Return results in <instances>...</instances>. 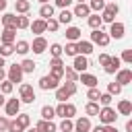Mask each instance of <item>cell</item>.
I'll return each mask as SVG.
<instances>
[{
	"label": "cell",
	"mask_w": 132,
	"mask_h": 132,
	"mask_svg": "<svg viewBox=\"0 0 132 132\" xmlns=\"http://www.w3.org/2000/svg\"><path fill=\"white\" fill-rule=\"evenodd\" d=\"M124 33H126V25H124V23L113 21V23L109 25V31H107L109 39H111V37H113V39H122V37H124Z\"/></svg>",
	"instance_id": "52a82bcc"
},
{
	"label": "cell",
	"mask_w": 132,
	"mask_h": 132,
	"mask_svg": "<svg viewBox=\"0 0 132 132\" xmlns=\"http://www.w3.org/2000/svg\"><path fill=\"white\" fill-rule=\"evenodd\" d=\"M120 68H122V60H120V56H111V58H109V62L103 66V70H105L107 74H116Z\"/></svg>",
	"instance_id": "7c38bea8"
},
{
	"label": "cell",
	"mask_w": 132,
	"mask_h": 132,
	"mask_svg": "<svg viewBox=\"0 0 132 132\" xmlns=\"http://www.w3.org/2000/svg\"><path fill=\"white\" fill-rule=\"evenodd\" d=\"M29 29L35 33V37H39V35H43V33L47 31V29H45V21H43V19H35V21L29 25Z\"/></svg>",
	"instance_id": "ac0fdd59"
},
{
	"label": "cell",
	"mask_w": 132,
	"mask_h": 132,
	"mask_svg": "<svg viewBox=\"0 0 132 132\" xmlns=\"http://www.w3.org/2000/svg\"><path fill=\"white\" fill-rule=\"evenodd\" d=\"M72 19H74V14H72V10H68V8H62L56 21H58L60 25H66V27H68V25L72 23Z\"/></svg>",
	"instance_id": "44dd1931"
},
{
	"label": "cell",
	"mask_w": 132,
	"mask_h": 132,
	"mask_svg": "<svg viewBox=\"0 0 132 132\" xmlns=\"http://www.w3.org/2000/svg\"><path fill=\"white\" fill-rule=\"evenodd\" d=\"M62 54H66V56H72V58H74V56L78 54V52H76V43H74V41H68V43L62 47Z\"/></svg>",
	"instance_id": "8d00e7d4"
},
{
	"label": "cell",
	"mask_w": 132,
	"mask_h": 132,
	"mask_svg": "<svg viewBox=\"0 0 132 132\" xmlns=\"http://www.w3.org/2000/svg\"><path fill=\"white\" fill-rule=\"evenodd\" d=\"M14 120H16L25 130L31 126V116H29V113H16V116H14Z\"/></svg>",
	"instance_id": "1f68e13d"
},
{
	"label": "cell",
	"mask_w": 132,
	"mask_h": 132,
	"mask_svg": "<svg viewBox=\"0 0 132 132\" xmlns=\"http://www.w3.org/2000/svg\"><path fill=\"white\" fill-rule=\"evenodd\" d=\"M97 118H99V124H101V126H109V124H116L118 111H116L111 105H107V107H101V109H99Z\"/></svg>",
	"instance_id": "6da1fadb"
},
{
	"label": "cell",
	"mask_w": 132,
	"mask_h": 132,
	"mask_svg": "<svg viewBox=\"0 0 132 132\" xmlns=\"http://www.w3.org/2000/svg\"><path fill=\"white\" fill-rule=\"evenodd\" d=\"M29 50H31V47H29V41H25V39H19V41H14V54H19V56H25Z\"/></svg>",
	"instance_id": "4316f807"
},
{
	"label": "cell",
	"mask_w": 132,
	"mask_h": 132,
	"mask_svg": "<svg viewBox=\"0 0 132 132\" xmlns=\"http://www.w3.org/2000/svg\"><path fill=\"white\" fill-rule=\"evenodd\" d=\"M105 132H120V130H118L116 124H109V126H105Z\"/></svg>",
	"instance_id": "11a10c76"
},
{
	"label": "cell",
	"mask_w": 132,
	"mask_h": 132,
	"mask_svg": "<svg viewBox=\"0 0 132 132\" xmlns=\"http://www.w3.org/2000/svg\"><path fill=\"white\" fill-rule=\"evenodd\" d=\"M37 97H35V91L29 82H21L19 85V101L21 103H33Z\"/></svg>",
	"instance_id": "3957f363"
},
{
	"label": "cell",
	"mask_w": 132,
	"mask_h": 132,
	"mask_svg": "<svg viewBox=\"0 0 132 132\" xmlns=\"http://www.w3.org/2000/svg\"><path fill=\"white\" fill-rule=\"evenodd\" d=\"M126 132H132V120L126 122Z\"/></svg>",
	"instance_id": "6f0895ef"
},
{
	"label": "cell",
	"mask_w": 132,
	"mask_h": 132,
	"mask_svg": "<svg viewBox=\"0 0 132 132\" xmlns=\"http://www.w3.org/2000/svg\"><path fill=\"white\" fill-rule=\"evenodd\" d=\"M122 89H124V87H120V85H118L116 80L107 85V93H109L111 97H116V95H120V93H122Z\"/></svg>",
	"instance_id": "7bdbcfd3"
},
{
	"label": "cell",
	"mask_w": 132,
	"mask_h": 132,
	"mask_svg": "<svg viewBox=\"0 0 132 132\" xmlns=\"http://www.w3.org/2000/svg\"><path fill=\"white\" fill-rule=\"evenodd\" d=\"M76 52L80 56H89V54H93V43L87 41V39H78L76 41Z\"/></svg>",
	"instance_id": "9a60e30c"
},
{
	"label": "cell",
	"mask_w": 132,
	"mask_h": 132,
	"mask_svg": "<svg viewBox=\"0 0 132 132\" xmlns=\"http://www.w3.org/2000/svg\"><path fill=\"white\" fill-rule=\"evenodd\" d=\"M109 58H111L109 54H99V64H101V66H105V64L109 62Z\"/></svg>",
	"instance_id": "f5cc1de1"
},
{
	"label": "cell",
	"mask_w": 132,
	"mask_h": 132,
	"mask_svg": "<svg viewBox=\"0 0 132 132\" xmlns=\"http://www.w3.org/2000/svg\"><path fill=\"white\" fill-rule=\"evenodd\" d=\"M64 35H66V39H68V41H74V43H76V41L80 39L82 31H80L78 27H74V25H68V27H66V33H64Z\"/></svg>",
	"instance_id": "d6986e66"
},
{
	"label": "cell",
	"mask_w": 132,
	"mask_h": 132,
	"mask_svg": "<svg viewBox=\"0 0 132 132\" xmlns=\"http://www.w3.org/2000/svg\"><path fill=\"white\" fill-rule=\"evenodd\" d=\"M64 76H66V80H70V82H78V72H76L72 66H64Z\"/></svg>",
	"instance_id": "4dcf8cb0"
},
{
	"label": "cell",
	"mask_w": 132,
	"mask_h": 132,
	"mask_svg": "<svg viewBox=\"0 0 132 132\" xmlns=\"http://www.w3.org/2000/svg\"><path fill=\"white\" fill-rule=\"evenodd\" d=\"M50 74L62 80V76H64V66H54V68H50Z\"/></svg>",
	"instance_id": "7dc6e473"
},
{
	"label": "cell",
	"mask_w": 132,
	"mask_h": 132,
	"mask_svg": "<svg viewBox=\"0 0 132 132\" xmlns=\"http://www.w3.org/2000/svg\"><path fill=\"white\" fill-rule=\"evenodd\" d=\"M99 95H101L99 87H93V89H89V91H87V99H89V101H97V99H99Z\"/></svg>",
	"instance_id": "bcb514c9"
},
{
	"label": "cell",
	"mask_w": 132,
	"mask_h": 132,
	"mask_svg": "<svg viewBox=\"0 0 132 132\" xmlns=\"http://www.w3.org/2000/svg\"><path fill=\"white\" fill-rule=\"evenodd\" d=\"M54 66H64L62 58H52V60H50V68H54Z\"/></svg>",
	"instance_id": "db71d44e"
},
{
	"label": "cell",
	"mask_w": 132,
	"mask_h": 132,
	"mask_svg": "<svg viewBox=\"0 0 132 132\" xmlns=\"http://www.w3.org/2000/svg\"><path fill=\"white\" fill-rule=\"evenodd\" d=\"M47 47H50L52 58H62V45H60V43H52V45H47Z\"/></svg>",
	"instance_id": "ee69618b"
},
{
	"label": "cell",
	"mask_w": 132,
	"mask_h": 132,
	"mask_svg": "<svg viewBox=\"0 0 132 132\" xmlns=\"http://www.w3.org/2000/svg\"><path fill=\"white\" fill-rule=\"evenodd\" d=\"M12 89H14V85H12L10 80H6V78H4V80L0 82V93H2V95H10V93H12Z\"/></svg>",
	"instance_id": "60d3db41"
},
{
	"label": "cell",
	"mask_w": 132,
	"mask_h": 132,
	"mask_svg": "<svg viewBox=\"0 0 132 132\" xmlns=\"http://www.w3.org/2000/svg\"><path fill=\"white\" fill-rule=\"evenodd\" d=\"M54 10H56L54 4H41V6H39V19H43V21L52 19V16H54Z\"/></svg>",
	"instance_id": "7402d4cb"
},
{
	"label": "cell",
	"mask_w": 132,
	"mask_h": 132,
	"mask_svg": "<svg viewBox=\"0 0 132 132\" xmlns=\"http://www.w3.org/2000/svg\"><path fill=\"white\" fill-rule=\"evenodd\" d=\"M78 82H82L87 89H93V87H97V85H99V78H97L95 74H89V72H80V74H78Z\"/></svg>",
	"instance_id": "30bf717a"
},
{
	"label": "cell",
	"mask_w": 132,
	"mask_h": 132,
	"mask_svg": "<svg viewBox=\"0 0 132 132\" xmlns=\"http://www.w3.org/2000/svg\"><path fill=\"white\" fill-rule=\"evenodd\" d=\"M14 41H16V29L4 27V31L0 35V43H14Z\"/></svg>",
	"instance_id": "ffe728a7"
},
{
	"label": "cell",
	"mask_w": 132,
	"mask_h": 132,
	"mask_svg": "<svg viewBox=\"0 0 132 132\" xmlns=\"http://www.w3.org/2000/svg\"><path fill=\"white\" fill-rule=\"evenodd\" d=\"M4 109H6V116H16V113H21V101L19 99H6Z\"/></svg>",
	"instance_id": "5bb4252c"
},
{
	"label": "cell",
	"mask_w": 132,
	"mask_h": 132,
	"mask_svg": "<svg viewBox=\"0 0 132 132\" xmlns=\"http://www.w3.org/2000/svg\"><path fill=\"white\" fill-rule=\"evenodd\" d=\"M6 4H8L6 0H0V12H2V10H6Z\"/></svg>",
	"instance_id": "91938a15"
},
{
	"label": "cell",
	"mask_w": 132,
	"mask_h": 132,
	"mask_svg": "<svg viewBox=\"0 0 132 132\" xmlns=\"http://www.w3.org/2000/svg\"><path fill=\"white\" fill-rule=\"evenodd\" d=\"M58 87H60V78H56L52 74H45V76L39 78V89L41 91H56Z\"/></svg>",
	"instance_id": "277c9868"
},
{
	"label": "cell",
	"mask_w": 132,
	"mask_h": 132,
	"mask_svg": "<svg viewBox=\"0 0 132 132\" xmlns=\"http://www.w3.org/2000/svg\"><path fill=\"white\" fill-rule=\"evenodd\" d=\"M62 87H64V89L68 91V95H70V97H72V95L76 93V89H78V87H76V82H70V80H66V82H64Z\"/></svg>",
	"instance_id": "c3c4849f"
},
{
	"label": "cell",
	"mask_w": 132,
	"mask_h": 132,
	"mask_svg": "<svg viewBox=\"0 0 132 132\" xmlns=\"http://www.w3.org/2000/svg\"><path fill=\"white\" fill-rule=\"evenodd\" d=\"M4 103H6V99H4V95L0 93V107H4Z\"/></svg>",
	"instance_id": "6125c7cd"
},
{
	"label": "cell",
	"mask_w": 132,
	"mask_h": 132,
	"mask_svg": "<svg viewBox=\"0 0 132 132\" xmlns=\"http://www.w3.org/2000/svg\"><path fill=\"white\" fill-rule=\"evenodd\" d=\"M45 29H47L50 33H58V29H60V23H58V21L52 16V19H47V21H45Z\"/></svg>",
	"instance_id": "ab89813d"
},
{
	"label": "cell",
	"mask_w": 132,
	"mask_h": 132,
	"mask_svg": "<svg viewBox=\"0 0 132 132\" xmlns=\"http://www.w3.org/2000/svg\"><path fill=\"white\" fill-rule=\"evenodd\" d=\"M99 109H101V107H99V103H97V101H89V103L85 105V113H87V118L97 116V113H99Z\"/></svg>",
	"instance_id": "f1b7e54d"
},
{
	"label": "cell",
	"mask_w": 132,
	"mask_h": 132,
	"mask_svg": "<svg viewBox=\"0 0 132 132\" xmlns=\"http://www.w3.org/2000/svg\"><path fill=\"white\" fill-rule=\"evenodd\" d=\"M87 25H89L91 29H101L103 21H101V16H99L97 12H91V14L87 16Z\"/></svg>",
	"instance_id": "484cf974"
},
{
	"label": "cell",
	"mask_w": 132,
	"mask_h": 132,
	"mask_svg": "<svg viewBox=\"0 0 132 132\" xmlns=\"http://www.w3.org/2000/svg\"><path fill=\"white\" fill-rule=\"evenodd\" d=\"M72 68L80 74V72H87V68H89V60H87V56H80V54H76L74 56V62H72Z\"/></svg>",
	"instance_id": "8fae6325"
},
{
	"label": "cell",
	"mask_w": 132,
	"mask_h": 132,
	"mask_svg": "<svg viewBox=\"0 0 132 132\" xmlns=\"http://www.w3.org/2000/svg\"><path fill=\"white\" fill-rule=\"evenodd\" d=\"M4 78H6V70H4V68H0V82H2Z\"/></svg>",
	"instance_id": "680465c9"
},
{
	"label": "cell",
	"mask_w": 132,
	"mask_h": 132,
	"mask_svg": "<svg viewBox=\"0 0 132 132\" xmlns=\"http://www.w3.org/2000/svg\"><path fill=\"white\" fill-rule=\"evenodd\" d=\"M8 118L6 116H0V132H6V128H8Z\"/></svg>",
	"instance_id": "816d5d0a"
},
{
	"label": "cell",
	"mask_w": 132,
	"mask_h": 132,
	"mask_svg": "<svg viewBox=\"0 0 132 132\" xmlns=\"http://www.w3.org/2000/svg\"><path fill=\"white\" fill-rule=\"evenodd\" d=\"M29 25H31V21H29L27 14H19L16 16V29H29Z\"/></svg>",
	"instance_id": "d590c367"
},
{
	"label": "cell",
	"mask_w": 132,
	"mask_h": 132,
	"mask_svg": "<svg viewBox=\"0 0 132 132\" xmlns=\"http://www.w3.org/2000/svg\"><path fill=\"white\" fill-rule=\"evenodd\" d=\"M14 10L19 12V14H27L29 10H31V2L29 0H14ZM14 12V14H16Z\"/></svg>",
	"instance_id": "d4e9b609"
},
{
	"label": "cell",
	"mask_w": 132,
	"mask_h": 132,
	"mask_svg": "<svg viewBox=\"0 0 132 132\" xmlns=\"http://www.w3.org/2000/svg\"><path fill=\"white\" fill-rule=\"evenodd\" d=\"M111 101H113V97H111L109 93H101V95H99V99H97L99 107H107V105H111Z\"/></svg>",
	"instance_id": "74e56055"
},
{
	"label": "cell",
	"mask_w": 132,
	"mask_h": 132,
	"mask_svg": "<svg viewBox=\"0 0 132 132\" xmlns=\"http://www.w3.org/2000/svg\"><path fill=\"white\" fill-rule=\"evenodd\" d=\"M89 41H91L93 45H101V47H105V45L109 43V35H107L105 31H101V29H93Z\"/></svg>",
	"instance_id": "5b68a950"
},
{
	"label": "cell",
	"mask_w": 132,
	"mask_h": 132,
	"mask_svg": "<svg viewBox=\"0 0 132 132\" xmlns=\"http://www.w3.org/2000/svg\"><path fill=\"white\" fill-rule=\"evenodd\" d=\"M74 2H76V4H82V2H85V0H74Z\"/></svg>",
	"instance_id": "03108f58"
},
{
	"label": "cell",
	"mask_w": 132,
	"mask_h": 132,
	"mask_svg": "<svg viewBox=\"0 0 132 132\" xmlns=\"http://www.w3.org/2000/svg\"><path fill=\"white\" fill-rule=\"evenodd\" d=\"M47 45H50V43H47V39H45L43 35L35 37V39H33V43H29V47H31V50H33V54H37V56H39V54H43V52L47 50Z\"/></svg>",
	"instance_id": "9c48e42d"
},
{
	"label": "cell",
	"mask_w": 132,
	"mask_h": 132,
	"mask_svg": "<svg viewBox=\"0 0 132 132\" xmlns=\"http://www.w3.org/2000/svg\"><path fill=\"white\" fill-rule=\"evenodd\" d=\"M72 14L78 16V19H87V16L91 14V8H89L87 2H82V4H76V6L72 8Z\"/></svg>",
	"instance_id": "e0dca14e"
},
{
	"label": "cell",
	"mask_w": 132,
	"mask_h": 132,
	"mask_svg": "<svg viewBox=\"0 0 132 132\" xmlns=\"http://www.w3.org/2000/svg\"><path fill=\"white\" fill-rule=\"evenodd\" d=\"M91 132H105V126H95V128H91Z\"/></svg>",
	"instance_id": "9f6ffc18"
},
{
	"label": "cell",
	"mask_w": 132,
	"mask_h": 132,
	"mask_svg": "<svg viewBox=\"0 0 132 132\" xmlns=\"http://www.w3.org/2000/svg\"><path fill=\"white\" fill-rule=\"evenodd\" d=\"M118 12H120V6H118V2H105V8L101 10V21L103 23H113L116 21V16H118Z\"/></svg>",
	"instance_id": "7a4b0ae2"
},
{
	"label": "cell",
	"mask_w": 132,
	"mask_h": 132,
	"mask_svg": "<svg viewBox=\"0 0 132 132\" xmlns=\"http://www.w3.org/2000/svg\"><path fill=\"white\" fill-rule=\"evenodd\" d=\"M4 66H6V58H2V56H0V68H4Z\"/></svg>",
	"instance_id": "94428289"
},
{
	"label": "cell",
	"mask_w": 132,
	"mask_h": 132,
	"mask_svg": "<svg viewBox=\"0 0 132 132\" xmlns=\"http://www.w3.org/2000/svg\"><path fill=\"white\" fill-rule=\"evenodd\" d=\"M116 82H118L120 87L130 85V82H132V70H130V68H120V70L116 72Z\"/></svg>",
	"instance_id": "ba28073f"
},
{
	"label": "cell",
	"mask_w": 132,
	"mask_h": 132,
	"mask_svg": "<svg viewBox=\"0 0 132 132\" xmlns=\"http://www.w3.org/2000/svg\"><path fill=\"white\" fill-rule=\"evenodd\" d=\"M2 27L16 29V14H12V12H4V14H2Z\"/></svg>",
	"instance_id": "cb8c5ba5"
},
{
	"label": "cell",
	"mask_w": 132,
	"mask_h": 132,
	"mask_svg": "<svg viewBox=\"0 0 132 132\" xmlns=\"http://www.w3.org/2000/svg\"><path fill=\"white\" fill-rule=\"evenodd\" d=\"M35 130L37 132H58V126L54 122H47V120H39L35 124Z\"/></svg>",
	"instance_id": "2e32d148"
},
{
	"label": "cell",
	"mask_w": 132,
	"mask_h": 132,
	"mask_svg": "<svg viewBox=\"0 0 132 132\" xmlns=\"http://www.w3.org/2000/svg\"><path fill=\"white\" fill-rule=\"evenodd\" d=\"M74 116H76V105L74 103H64V118L72 120Z\"/></svg>",
	"instance_id": "f35d334b"
},
{
	"label": "cell",
	"mask_w": 132,
	"mask_h": 132,
	"mask_svg": "<svg viewBox=\"0 0 132 132\" xmlns=\"http://www.w3.org/2000/svg\"><path fill=\"white\" fill-rule=\"evenodd\" d=\"M89 8H91V12H101L103 8H105V0H91L89 2Z\"/></svg>",
	"instance_id": "e575fe53"
},
{
	"label": "cell",
	"mask_w": 132,
	"mask_h": 132,
	"mask_svg": "<svg viewBox=\"0 0 132 132\" xmlns=\"http://www.w3.org/2000/svg\"><path fill=\"white\" fill-rule=\"evenodd\" d=\"M72 128H74V122L68 120V118H62V122L58 124V130L60 132H72Z\"/></svg>",
	"instance_id": "d6a6232c"
},
{
	"label": "cell",
	"mask_w": 132,
	"mask_h": 132,
	"mask_svg": "<svg viewBox=\"0 0 132 132\" xmlns=\"http://www.w3.org/2000/svg\"><path fill=\"white\" fill-rule=\"evenodd\" d=\"M19 66H21V70H23V74H33V72H35V66H37V64H35L33 60H29V58H25V60H23V62H21Z\"/></svg>",
	"instance_id": "83f0119b"
},
{
	"label": "cell",
	"mask_w": 132,
	"mask_h": 132,
	"mask_svg": "<svg viewBox=\"0 0 132 132\" xmlns=\"http://www.w3.org/2000/svg\"><path fill=\"white\" fill-rule=\"evenodd\" d=\"M118 113H120V116H130V113H132V101H130V99L118 101Z\"/></svg>",
	"instance_id": "603a6c76"
},
{
	"label": "cell",
	"mask_w": 132,
	"mask_h": 132,
	"mask_svg": "<svg viewBox=\"0 0 132 132\" xmlns=\"http://www.w3.org/2000/svg\"><path fill=\"white\" fill-rule=\"evenodd\" d=\"M6 80H10L12 85H16V82H23V70H21V66H19V64H10V66H8Z\"/></svg>",
	"instance_id": "8992f818"
},
{
	"label": "cell",
	"mask_w": 132,
	"mask_h": 132,
	"mask_svg": "<svg viewBox=\"0 0 132 132\" xmlns=\"http://www.w3.org/2000/svg\"><path fill=\"white\" fill-rule=\"evenodd\" d=\"M91 120L87 118V116H82V118H78L76 122H74V128H72V132H91Z\"/></svg>",
	"instance_id": "4fadbf2b"
},
{
	"label": "cell",
	"mask_w": 132,
	"mask_h": 132,
	"mask_svg": "<svg viewBox=\"0 0 132 132\" xmlns=\"http://www.w3.org/2000/svg\"><path fill=\"white\" fill-rule=\"evenodd\" d=\"M25 132H37V130H35V126H33V128H27Z\"/></svg>",
	"instance_id": "e7e4bbea"
},
{
	"label": "cell",
	"mask_w": 132,
	"mask_h": 132,
	"mask_svg": "<svg viewBox=\"0 0 132 132\" xmlns=\"http://www.w3.org/2000/svg\"><path fill=\"white\" fill-rule=\"evenodd\" d=\"M68 97H70V95H68V91H66V89L60 85V87L56 89V99H58L60 103H66V99H68Z\"/></svg>",
	"instance_id": "b9f144b4"
},
{
	"label": "cell",
	"mask_w": 132,
	"mask_h": 132,
	"mask_svg": "<svg viewBox=\"0 0 132 132\" xmlns=\"http://www.w3.org/2000/svg\"><path fill=\"white\" fill-rule=\"evenodd\" d=\"M120 60L126 62V64H132V50H124L122 56H120Z\"/></svg>",
	"instance_id": "681fc988"
},
{
	"label": "cell",
	"mask_w": 132,
	"mask_h": 132,
	"mask_svg": "<svg viewBox=\"0 0 132 132\" xmlns=\"http://www.w3.org/2000/svg\"><path fill=\"white\" fill-rule=\"evenodd\" d=\"M14 54V43H0V56L2 58H8Z\"/></svg>",
	"instance_id": "836d02e7"
},
{
	"label": "cell",
	"mask_w": 132,
	"mask_h": 132,
	"mask_svg": "<svg viewBox=\"0 0 132 132\" xmlns=\"http://www.w3.org/2000/svg\"><path fill=\"white\" fill-rule=\"evenodd\" d=\"M72 2H74V0H54V6H58V8H68Z\"/></svg>",
	"instance_id": "f907efd6"
},
{
	"label": "cell",
	"mask_w": 132,
	"mask_h": 132,
	"mask_svg": "<svg viewBox=\"0 0 132 132\" xmlns=\"http://www.w3.org/2000/svg\"><path fill=\"white\" fill-rule=\"evenodd\" d=\"M39 113H41V120H47V122H52V120L56 118V111H54L52 105H43Z\"/></svg>",
	"instance_id": "f546056e"
},
{
	"label": "cell",
	"mask_w": 132,
	"mask_h": 132,
	"mask_svg": "<svg viewBox=\"0 0 132 132\" xmlns=\"http://www.w3.org/2000/svg\"><path fill=\"white\" fill-rule=\"evenodd\" d=\"M6 132H25V128H23L16 120H10V122H8V128H6Z\"/></svg>",
	"instance_id": "f6af8a7d"
},
{
	"label": "cell",
	"mask_w": 132,
	"mask_h": 132,
	"mask_svg": "<svg viewBox=\"0 0 132 132\" xmlns=\"http://www.w3.org/2000/svg\"><path fill=\"white\" fill-rule=\"evenodd\" d=\"M39 4H50V0H37Z\"/></svg>",
	"instance_id": "be15d7a7"
}]
</instances>
